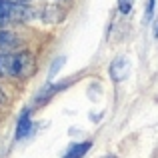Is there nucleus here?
<instances>
[{
  "label": "nucleus",
  "mask_w": 158,
  "mask_h": 158,
  "mask_svg": "<svg viewBox=\"0 0 158 158\" xmlns=\"http://www.w3.org/2000/svg\"><path fill=\"white\" fill-rule=\"evenodd\" d=\"M34 66L30 52H0V74L2 76H26Z\"/></svg>",
  "instance_id": "obj_1"
},
{
  "label": "nucleus",
  "mask_w": 158,
  "mask_h": 158,
  "mask_svg": "<svg viewBox=\"0 0 158 158\" xmlns=\"http://www.w3.org/2000/svg\"><path fill=\"white\" fill-rule=\"evenodd\" d=\"M30 8L24 4L10 2V0H0V24H12V22H22L30 16Z\"/></svg>",
  "instance_id": "obj_2"
},
{
  "label": "nucleus",
  "mask_w": 158,
  "mask_h": 158,
  "mask_svg": "<svg viewBox=\"0 0 158 158\" xmlns=\"http://www.w3.org/2000/svg\"><path fill=\"white\" fill-rule=\"evenodd\" d=\"M128 72H130V64H128V60L124 56H118L116 60H112V64H110L112 80H116V82L124 80V78L128 76Z\"/></svg>",
  "instance_id": "obj_3"
},
{
  "label": "nucleus",
  "mask_w": 158,
  "mask_h": 158,
  "mask_svg": "<svg viewBox=\"0 0 158 158\" xmlns=\"http://www.w3.org/2000/svg\"><path fill=\"white\" fill-rule=\"evenodd\" d=\"M32 132V120H30V112L24 110L18 118V124H16V140H22L24 136H28Z\"/></svg>",
  "instance_id": "obj_4"
},
{
  "label": "nucleus",
  "mask_w": 158,
  "mask_h": 158,
  "mask_svg": "<svg viewBox=\"0 0 158 158\" xmlns=\"http://www.w3.org/2000/svg\"><path fill=\"white\" fill-rule=\"evenodd\" d=\"M90 150V142H76L68 148L66 152V158H82L86 152Z\"/></svg>",
  "instance_id": "obj_5"
},
{
  "label": "nucleus",
  "mask_w": 158,
  "mask_h": 158,
  "mask_svg": "<svg viewBox=\"0 0 158 158\" xmlns=\"http://www.w3.org/2000/svg\"><path fill=\"white\" fill-rule=\"evenodd\" d=\"M18 42V36L12 34L8 30H0V48H10V46H16Z\"/></svg>",
  "instance_id": "obj_6"
},
{
  "label": "nucleus",
  "mask_w": 158,
  "mask_h": 158,
  "mask_svg": "<svg viewBox=\"0 0 158 158\" xmlns=\"http://www.w3.org/2000/svg\"><path fill=\"white\" fill-rule=\"evenodd\" d=\"M132 6H134V0H118V8L122 14H128L132 10Z\"/></svg>",
  "instance_id": "obj_7"
},
{
  "label": "nucleus",
  "mask_w": 158,
  "mask_h": 158,
  "mask_svg": "<svg viewBox=\"0 0 158 158\" xmlns=\"http://www.w3.org/2000/svg\"><path fill=\"white\" fill-rule=\"evenodd\" d=\"M152 10H154V0H148V8H146V18L152 16Z\"/></svg>",
  "instance_id": "obj_8"
},
{
  "label": "nucleus",
  "mask_w": 158,
  "mask_h": 158,
  "mask_svg": "<svg viewBox=\"0 0 158 158\" xmlns=\"http://www.w3.org/2000/svg\"><path fill=\"white\" fill-rule=\"evenodd\" d=\"M154 36L158 38V20H156V30H154Z\"/></svg>",
  "instance_id": "obj_9"
},
{
  "label": "nucleus",
  "mask_w": 158,
  "mask_h": 158,
  "mask_svg": "<svg viewBox=\"0 0 158 158\" xmlns=\"http://www.w3.org/2000/svg\"><path fill=\"white\" fill-rule=\"evenodd\" d=\"M10 2H18V4H22V2H26V0H10Z\"/></svg>",
  "instance_id": "obj_10"
},
{
  "label": "nucleus",
  "mask_w": 158,
  "mask_h": 158,
  "mask_svg": "<svg viewBox=\"0 0 158 158\" xmlns=\"http://www.w3.org/2000/svg\"><path fill=\"white\" fill-rule=\"evenodd\" d=\"M2 98H4V96H2V92H0V102H2Z\"/></svg>",
  "instance_id": "obj_11"
}]
</instances>
